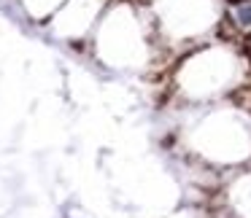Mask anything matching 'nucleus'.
Returning a JSON list of instances; mask_svg holds the SVG:
<instances>
[{
  "label": "nucleus",
  "mask_w": 251,
  "mask_h": 218,
  "mask_svg": "<svg viewBox=\"0 0 251 218\" xmlns=\"http://www.w3.org/2000/svg\"><path fill=\"white\" fill-rule=\"evenodd\" d=\"M238 17L243 19V24H251V8H240Z\"/></svg>",
  "instance_id": "1"
}]
</instances>
